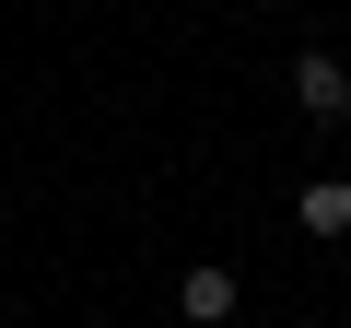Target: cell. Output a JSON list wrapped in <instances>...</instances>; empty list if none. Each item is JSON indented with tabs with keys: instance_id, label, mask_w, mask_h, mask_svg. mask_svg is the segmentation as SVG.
<instances>
[{
	"instance_id": "cell-1",
	"label": "cell",
	"mask_w": 351,
	"mask_h": 328,
	"mask_svg": "<svg viewBox=\"0 0 351 328\" xmlns=\"http://www.w3.org/2000/svg\"><path fill=\"white\" fill-rule=\"evenodd\" d=\"M293 106H304V117H351V71H339L328 47H304V59H293Z\"/></svg>"
},
{
	"instance_id": "cell-2",
	"label": "cell",
	"mask_w": 351,
	"mask_h": 328,
	"mask_svg": "<svg viewBox=\"0 0 351 328\" xmlns=\"http://www.w3.org/2000/svg\"><path fill=\"white\" fill-rule=\"evenodd\" d=\"M176 316H188V328H223V316H234V270H223V258H199L188 281H176Z\"/></svg>"
},
{
	"instance_id": "cell-3",
	"label": "cell",
	"mask_w": 351,
	"mask_h": 328,
	"mask_svg": "<svg viewBox=\"0 0 351 328\" xmlns=\"http://www.w3.org/2000/svg\"><path fill=\"white\" fill-rule=\"evenodd\" d=\"M293 211H304V235H339V223H351V176H316Z\"/></svg>"
}]
</instances>
